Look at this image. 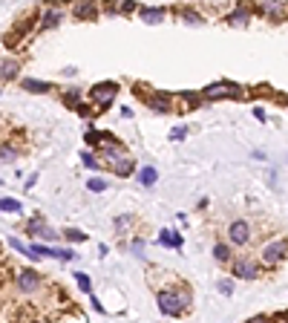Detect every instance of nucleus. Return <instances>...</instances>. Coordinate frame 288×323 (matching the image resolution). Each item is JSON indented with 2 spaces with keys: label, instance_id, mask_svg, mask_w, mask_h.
Returning a JSON list of instances; mask_svg holds the SVG:
<instances>
[{
  "label": "nucleus",
  "instance_id": "nucleus-22",
  "mask_svg": "<svg viewBox=\"0 0 288 323\" xmlns=\"http://www.w3.org/2000/svg\"><path fill=\"white\" fill-rule=\"evenodd\" d=\"M75 280H78L81 292H90V277H87V274H75Z\"/></svg>",
  "mask_w": 288,
  "mask_h": 323
},
{
  "label": "nucleus",
  "instance_id": "nucleus-17",
  "mask_svg": "<svg viewBox=\"0 0 288 323\" xmlns=\"http://www.w3.org/2000/svg\"><path fill=\"white\" fill-rule=\"evenodd\" d=\"M18 75V63L15 61H3V81H12Z\"/></svg>",
  "mask_w": 288,
  "mask_h": 323
},
{
  "label": "nucleus",
  "instance_id": "nucleus-20",
  "mask_svg": "<svg viewBox=\"0 0 288 323\" xmlns=\"http://www.w3.org/2000/svg\"><path fill=\"white\" fill-rule=\"evenodd\" d=\"M248 18H251V15H248L245 9H239V12H234L228 20H231V23H248Z\"/></svg>",
  "mask_w": 288,
  "mask_h": 323
},
{
  "label": "nucleus",
  "instance_id": "nucleus-13",
  "mask_svg": "<svg viewBox=\"0 0 288 323\" xmlns=\"http://www.w3.org/2000/svg\"><path fill=\"white\" fill-rule=\"evenodd\" d=\"M141 18L147 20V23H162L164 9H141Z\"/></svg>",
  "mask_w": 288,
  "mask_h": 323
},
{
  "label": "nucleus",
  "instance_id": "nucleus-10",
  "mask_svg": "<svg viewBox=\"0 0 288 323\" xmlns=\"http://www.w3.org/2000/svg\"><path fill=\"white\" fill-rule=\"evenodd\" d=\"M147 107L156 110V113H170V101L164 95H147Z\"/></svg>",
  "mask_w": 288,
  "mask_h": 323
},
{
  "label": "nucleus",
  "instance_id": "nucleus-6",
  "mask_svg": "<svg viewBox=\"0 0 288 323\" xmlns=\"http://www.w3.org/2000/svg\"><path fill=\"white\" fill-rule=\"evenodd\" d=\"M29 234H32V237H44V240H58V234H55L49 225H44L41 219H32V222H29Z\"/></svg>",
  "mask_w": 288,
  "mask_h": 323
},
{
  "label": "nucleus",
  "instance_id": "nucleus-1",
  "mask_svg": "<svg viewBox=\"0 0 288 323\" xmlns=\"http://www.w3.org/2000/svg\"><path fill=\"white\" fill-rule=\"evenodd\" d=\"M188 303H190L188 295H173V292H162V295H159V309H162L164 314H179Z\"/></svg>",
  "mask_w": 288,
  "mask_h": 323
},
{
  "label": "nucleus",
  "instance_id": "nucleus-5",
  "mask_svg": "<svg viewBox=\"0 0 288 323\" xmlns=\"http://www.w3.org/2000/svg\"><path fill=\"white\" fill-rule=\"evenodd\" d=\"M75 18L78 20H92L95 15H98V9H95V3L92 0H81V3H75Z\"/></svg>",
  "mask_w": 288,
  "mask_h": 323
},
{
  "label": "nucleus",
  "instance_id": "nucleus-7",
  "mask_svg": "<svg viewBox=\"0 0 288 323\" xmlns=\"http://www.w3.org/2000/svg\"><path fill=\"white\" fill-rule=\"evenodd\" d=\"M236 87H228V84H210L205 90V99H225V95H239V92H234Z\"/></svg>",
  "mask_w": 288,
  "mask_h": 323
},
{
  "label": "nucleus",
  "instance_id": "nucleus-8",
  "mask_svg": "<svg viewBox=\"0 0 288 323\" xmlns=\"http://www.w3.org/2000/svg\"><path fill=\"white\" fill-rule=\"evenodd\" d=\"M234 271H236V277L254 280V277H257V263H251V260H239V263L234 266Z\"/></svg>",
  "mask_w": 288,
  "mask_h": 323
},
{
  "label": "nucleus",
  "instance_id": "nucleus-16",
  "mask_svg": "<svg viewBox=\"0 0 288 323\" xmlns=\"http://www.w3.org/2000/svg\"><path fill=\"white\" fill-rule=\"evenodd\" d=\"M0 208H3L6 214H18V211H20V202H18V199H12V197H3Z\"/></svg>",
  "mask_w": 288,
  "mask_h": 323
},
{
  "label": "nucleus",
  "instance_id": "nucleus-21",
  "mask_svg": "<svg viewBox=\"0 0 288 323\" xmlns=\"http://www.w3.org/2000/svg\"><path fill=\"white\" fill-rule=\"evenodd\" d=\"M87 188H90L92 193H101V190L107 188V182H104V179H90V182H87Z\"/></svg>",
  "mask_w": 288,
  "mask_h": 323
},
{
  "label": "nucleus",
  "instance_id": "nucleus-28",
  "mask_svg": "<svg viewBox=\"0 0 288 323\" xmlns=\"http://www.w3.org/2000/svg\"><path fill=\"white\" fill-rule=\"evenodd\" d=\"M185 20H188V23H202V18L193 15V12H185Z\"/></svg>",
  "mask_w": 288,
  "mask_h": 323
},
{
  "label": "nucleus",
  "instance_id": "nucleus-11",
  "mask_svg": "<svg viewBox=\"0 0 288 323\" xmlns=\"http://www.w3.org/2000/svg\"><path fill=\"white\" fill-rule=\"evenodd\" d=\"M138 179H141L144 188H153L156 179H159V171L156 168H141V173H138Z\"/></svg>",
  "mask_w": 288,
  "mask_h": 323
},
{
  "label": "nucleus",
  "instance_id": "nucleus-29",
  "mask_svg": "<svg viewBox=\"0 0 288 323\" xmlns=\"http://www.w3.org/2000/svg\"><path fill=\"white\" fill-rule=\"evenodd\" d=\"M133 9H135L133 0H124V3H121V12H133Z\"/></svg>",
  "mask_w": 288,
  "mask_h": 323
},
{
  "label": "nucleus",
  "instance_id": "nucleus-30",
  "mask_svg": "<svg viewBox=\"0 0 288 323\" xmlns=\"http://www.w3.org/2000/svg\"><path fill=\"white\" fill-rule=\"evenodd\" d=\"M66 104H78V92H66Z\"/></svg>",
  "mask_w": 288,
  "mask_h": 323
},
{
  "label": "nucleus",
  "instance_id": "nucleus-31",
  "mask_svg": "<svg viewBox=\"0 0 288 323\" xmlns=\"http://www.w3.org/2000/svg\"><path fill=\"white\" fill-rule=\"evenodd\" d=\"M15 159V153H9V147H3V162H12Z\"/></svg>",
  "mask_w": 288,
  "mask_h": 323
},
{
  "label": "nucleus",
  "instance_id": "nucleus-12",
  "mask_svg": "<svg viewBox=\"0 0 288 323\" xmlns=\"http://www.w3.org/2000/svg\"><path fill=\"white\" fill-rule=\"evenodd\" d=\"M23 90H29V92H46V90H49V84H46V81L26 78V81H23Z\"/></svg>",
  "mask_w": 288,
  "mask_h": 323
},
{
  "label": "nucleus",
  "instance_id": "nucleus-4",
  "mask_svg": "<svg viewBox=\"0 0 288 323\" xmlns=\"http://www.w3.org/2000/svg\"><path fill=\"white\" fill-rule=\"evenodd\" d=\"M228 234H231V242H234V245H245V242H248V237H251V231H248V222H245V219H236V222L228 228Z\"/></svg>",
  "mask_w": 288,
  "mask_h": 323
},
{
  "label": "nucleus",
  "instance_id": "nucleus-9",
  "mask_svg": "<svg viewBox=\"0 0 288 323\" xmlns=\"http://www.w3.org/2000/svg\"><path fill=\"white\" fill-rule=\"evenodd\" d=\"M38 286V274L35 271H20L18 274V288L20 292H35Z\"/></svg>",
  "mask_w": 288,
  "mask_h": 323
},
{
  "label": "nucleus",
  "instance_id": "nucleus-25",
  "mask_svg": "<svg viewBox=\"0 0 288 323\" xmlns=\"http://www.w3.org/2000/svg\"><path fill=\"white\" fill-rule=\"evenodd\" d=\"M66 240H69V242H84V234L81 231H72V228H69V231H66Z\"/></svg>",
  "mask_w": 288,
  "mask_h": 323
},
{
  "label": "nucleus",
  "instance_id": "nucleus-19",
  "mask_svg": "<svg viewBox=\"0 0 288 323\" xmlns=\"http://www.w3.org/2000/svg\"><path fill=\"white\" fill-rule=\"evenodd\" d=\"M61 23V12H46V18H44V29H52Z\"/></svg>",
  "mask_w": 288,
  "mask_h": 323
},
{
  "label": "nucleus",
  "instance_id": "nucleus-24",
  "mask_svg": "<svg viewBox=\"0 0 288 323\" xmlns=\"http://www.w3.org/2000/svg\"><path fill=\"white\" fill-rule=\"evenodd\" d=\"M81 159H84V165H87V168H98V159H95L92 153H84Z\"/></svg>",
  "mask_w": 288,
  "mask_h": 323
},
{
  "label": "nucleus",
  "instance_id": "nucleus-27",
  "mask_svg": "<svg viewBox=\"0 0 288 323\" xmlns=\"http://www.w3.org/2000/svg\"><path fill=\"white\" fill-rule=\"evenodd\" d=\"M185 133H188L185 127H176V130L170 133V139H173V142H182V139H185Z\"/></svg>",
  "mask_w": 288,
  "mask_h": 323
},
{
  "label": "nucleus",
  "instance_id": "nucleus-2",
  "mask_svg": "<svg viewBox=\"0 0 288 323\" xmlns=\"http://www.w3.org/2000/svg\"><path fill=\"white\" fill-rule=\"evenodd\" d=\"M285 251H288V242L285 240H274L262 248V260H265V266H274V263H279L282 257H285Z\"/></svg>",
  "mask_w": 288,
  "mask_h": 323
},
{
  "label": "nucleus",
  "instance_id": "nucleus-15",
  "mask_svg": "<svg viewBox=\"0 0 288 323\" xmlns=\"http://www.w3.org/2000/svg\"><path fill=\"white\" fill-rule=\"evenodd\" d=\"M213 257H216L219 263H225L228 257H231V248H228L225 242H216V245H213Z\"/></svg>",
  "mask_w": 288,
  "mask_h": 323
},
{
  "label": "nucleus",
  "instance_id": "nucleus-14",
  "mask_svg": "<svg viewBox=\"0 0 288 323\" xmlns=\"http://www.w3.org/2000/svg\"><path fill=\"white\" fill-rule=\"evenodd\" d=\"M130 171H133V159H130V156H121V159L116 162V173L118 176H127Z\"/></svg>",
  "mask_w": 288,
  "mask_h": 323
},
{
  "label": "nucleus",
  "instance_id": "nucleus-23",
  "mask_svg": "<svg viewBox=\"0 0 288 323\" xmlns=\"http://www.w3.org/2000/svg\"><path fill=\"white\" fill-rule=\"evenodd\" d=\"M9 245L15 248V251H23V254H29V248H26V245H23L20 240H15V237H9Z\"/></svg>",
  "mask_w": 288,
  "mask_h": 323
},
{
  "label": "nucleus",
  "instance_id": "nucleus-26",
  "mask_svg": "<svg viewBox=\"0 0 288 323\" xmlns=\"http://www.w3.org/2000/svg\"><path fill=\"white\" fill-rule=\"evenodd\" d=\"M219 292H222V295H231V292H234V283H231V280H222V283H219Z\"/></svg>",
  "mask_w": 288,
  "mask_h": 323
},
{
  "label": "nucleus",
  "instance_id": "nucleus-3",
  "mask_svg": "<svg viewBox=\"0 0 288 323\" xmlns=\"http://www.w3.org/2000/svg\"><path fill=\"white\" fill-rule=\"evenodd\" d=\"M116 92H118V87L113 81H107V84H95L92 87V99L98 101V104H110V101L116 99Z\"/></svg>",
  "mask_w": 288,
  "mask_h": 323
},
{
  "label": "nucleus",
  "instance_id": "nucleus-18",
  "mask_svg": "<svg viewBox=\"0 0 288 323\" xmlns=\"http://www.w3.org/2000/svg\"><path fill=\"white\" fill-rule=\"evenodd\" d=\"M262 12H268V15H279V12H282V3H279V0H265V3H262Z\"/></svg>",
  "mask_w": 288,
  "mask_h": 323
}]
</instances>
